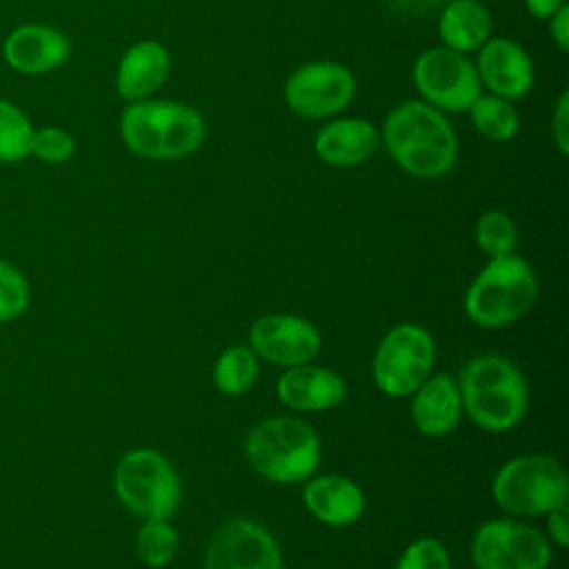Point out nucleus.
Here are the masks:
<instances>
[{"label":"nucleus","instance_id":"9b49d317","mask_svg":"<svg viewBox=\"0 0 569 569\" xmlns=\"http://www.w3.org/2000/svg\"><path fill=\"white\" fill-rule=\"evenodd\" d=\"M282 96L287 107L300 118H333L351 104L356 96V78L340 62L313 60L289 73Z\"/></svg>","mask_w":569,"mask_h":569},{"label":"nucleus","instance_id":"a878e982","mask_svg":"<svg viewBox=\"0 0 569 569\" xmlns=\"http://www.w3.org/2000/svg\"><path fill=\"white\" fill-rule=\"evenodd\" d=\"M33 124L13 102L0 98V162L16 164L29 156Z\"/></svg>","mask_w":569,"mask_h":569},{"label":"nucleus","instance_id":"7c9ffc66","mask_svg":"<svg viewBox=\"0 0 569 569\" xmlns=\"http://www.w3.org/2000/svg\"><path fill=\"white\" fill-rule=\"evenodd\" d=\"M547 540L551 545H558L565 549L569 545V518H567V505L556 507L547 513Z\"/></svg>","mask_w":569,"mask_h":569},{"label":"nucleus","instance_id":"2f4dec72","mask_svg":"<svg viewBox=\"0 0 569 569\" xmlns=\"http://www.w3.org/2000/svg\"><path fill=\"white\" fill-rule=\"evenodd\" d=\"M549 36L553 40V44L567 53L569 51V7H560L549 20Z\"/></svg>","mask_w":569,"mask_h":569},{"label":"nucleus","instance_id":"f8f14e48","mask_svg":"<svg viewBox=\"0 0 569 569\" xmlns=\"http://www.w3.org/2000/svg\"><path fill=\"white\" fill-rule=\"evenodd\" d=\"M204 569H282V551L267 527L249 518H231L211 536Z\"/></svg>","mask_w":569,"mask_h":569},{"label":"nucleus","instance_id":"4468645a","mask_svg":"<svg viewBox=\"0 0 569 569\" xmlns=\"http://www.w3.org/2000/svg\"><path fill=\"white\" fill-rule=\"evenodd\" d=\"M473 64H476L480 84L482 89H487V93H493L513 102L525 98L533 89V82H536L533 60L520 42L507 36L489 38L478 49Z\"/></svg>","mask_w":569,"mask_h":569},{"label":"nucleus","instance_id":"473e14b6","mask_svg":"<svg viewBox=\"0 0 569 569\" xmlns=\"http://www.w3.org/2000/svg\"><path fill=\"white\" fill-rule=\"evenodd\" d=\"M522 2L527 13L538 20H549L560 7L567 4V0H522Z\"/></svg>","mask_w":569,"mask_h":569},{"label":"nucleus","instance_id":"cd10ccee","mask_svg":"<svg viewBox=\"0 0 569 569\" xmlns=\"http://www.w3.org/2000/svg\"><path fill=\"white\" fill-rule=\"evenodd\" d=\"M29 156H36L44 164H64L76 156V138L56 124L33 129Z\"/></svg>","mask_w":569,"mask_h":569},{"label":"nucleus","instance_id":"5701e85b","mask_svg":"<svg viewBox=\"0 0 569 569\" xmlns=\"http://www.w3.org/2000/svg\"><path fill=\"white\" fill-rule=\"evenodd\" d=\"M258 373L260 365L253 349L247 345H233L218 356L213 365V385L220 393L236 398L256 385Z\"/></svg>","mask_w":569,"mask_h":569},{"label":"nucleus","instance_id":"4be33fe9","mask_svg":"<svg viewBox=\"0 0 569 569\" xmlns=\"http://www.w3.org/2000/svg\"><path fill=\"white\" fill-rule=\"evenodd\" d=\"M473 129L491 142H509L520 129V116L511 100L480 93L467 109Z\"/></svg>","mask_w":569,"mask_h":569},{"label":"nucleus","instance_id":"7ed1b4c3","mask_svg":"<svg viewBox=\"0 0 569 569\" xmlns=\"http://www.w3.org/2000/svg\"><path fill=\"white\" fill-rule=\"evenodd\" d=\"M458 380L462 413L485 431H509L527 411L529 387L527 378L505 356L480 353L471 358Z\"/></svg>","mask_w":569,"mask_h":569},{"label":"nucleus","instance_id":"1a4fd4ad","mask_svg":"<svg viewBox=\"0 0 569 569\" xmlns=\"http://www.w3.org/2000/svg\"><path fill=\"white\" fill-rule=\"evenodd\" d=\"M411 78L422 102L442 113H467L471 102L482 93L476 64L467 53L442 44L425 49L416 58Z\"/></svg>","mask_w":569,"mask_h":569},{"label":"nucleus","instance_id":"412c9836","mask_svg":"<svg viewBox=\"0 0 569 569\" xmlns=\"http://www.w3.org/2000/svg\"><path fill=\"white\" fill-rule=\"evenodd\" d=\"M442 47L473 53L491 38V16L480 0H449L438 18Z\"/></svg>","mask_w":569,"mask_h":569},{"label":"nucleus","instance_id":"393cba45","mask_svg":"<svg viewBox=\"0 0 569 569\" xmlns=\"http://www.w3.org/2000/svg\"><path fill=\"white\" fill-rule=\"evenodd\" d=\"M473 240H476V247L487 258L516 253V247H518L516 220L500 209H489L476 220Z\"/></svg>","mask_w":569,"mask_h":569},{"label":"nucleus","instance_id":"0eeeda50","mask_svg":"<svg viewBox=\"0 0 569 569\" xmlns=\"http://www.w3.org/2000/svg\"><path fill=\"white\" fill-rule=\"evenodd\" d=\"M113 491L124 509L142 520L171 518L180 502V478L164 453L138 447L118 460Z\"/></svg>","mask_w":569,"mask_h":569},{"label":"nucleus","instance_id":"2eb2a0df","mask_svg":"<svg viewBox=\"0 0 569 569\" xmlns=\"http://www.w3.org/2000/svg\"><path fill=\"white\" fill-rule=\"evenodd\" d=\"M71 56V40L64 31L42 24L27 22L9 31L2 42L4 62L22 76H44L62 67Z\"/></svg>","mask_w":569,"mask_h":569},{"label":"nucleus","instance_id":"aec40b11","mask_svg":"<svg viewBox=\"0 0 569 569\" xmlns=\"http://www.w3.org/2000/svg\"><path fill=\"white\" fill-rule=\"evenodd\" d=\"M380 147V131L365 118H333L313 138L316 156L329 167H356Z\"/></svg>","mask_w":569,"mask_h":569},{"label":"nucleus","instance_id":"20e7f679","mask_svg":"<svg viewBox=\"0 0 569 569\" xmlns=\"http://www.w3.org/2000/svg\"><path fill=\"white\" fill-rule=\"evenodd\" d=\"M244 456L256 473L276 485L309 480L320 465V436L302 418L271 416L251 427Z\"/></svg>","mask_w":569,"mask_h":569},{"label":"nucleus","instance_id":"a211bd4d","mask_svg":"<svg viewBox=\"0 0 569 569\" xmlns=\"http://www.w3.org/2000/svg\"><path fill=\"white\" fill-rule=\"evenodd\" d=\"M169 69V49L160 40H138L118 60L116 91L127 102L147 100L167 82Z\"/></svg>","mask_w":569,"mask_h":569},{"label":"nucleus","instance_id":"f257e3e1","mask_svg":"<svg viewBox=\"0 0 569 569\" xmlns=\"http://www.w3.org/2000/svg\"><path fill=\"white\" fill-rule=\"evenodd\" d=\"M380 142L402 171L422 180L449 173L458 158V138L447 113L422 100L393 107L382 122Z\"/></svg>","mask_w":569,"mask_h":569},{"label":"nucleus","instance_id":"6e6552de","mask_svg":"<svg viewBox=\"0 0 569 569\" xmlns=\"http://www.w3.org/2000/svg\"><path fill=\"white\" fill-rule=\"evenodd\" d=\"M433 362L436 342L431 333L422 325L400 322L378 342L371 376L385 396L407 398L431 376Z\"/></svg>","mask_w":569,"mask_h":569},{"label":"nucleus","instance_id":"ddd939ff","mask_svg":"<svg viewBox=\"0 0 569 569\" xmlns=\"http://www.w3.org/2000/svg\"><path fill=\"white\" fill-rule=\"evenodd\" d=\"M249 347L258 358L280 367L313 362L322 347L318 327L296 313H267L253 320Z\"/></svg>","mask_w":569,"mask_h":569},{"label":"nucleus","instance_id":"c85d7f7f","mask_svg":"<svg viewBox=\"0 0 569 569\" xmlns=\"http://www.w3.org/2000/svg\"><path fill=\"white\" fill-rule=\"evenodd\" d=\"M393 569H451V560L445 545L427 536L409 542Z\"/></svg>","mask_w":569,"mask_h":569},{"label":"nucleus","instance_id":"9d476101","mask_svg":"<svg viewBox=\"0 0 569 569\" xmlns=\"http://www.w3.org/2000/svg\"><path fill=\"white\" fill-rule=\"evenodd\" d=\"M551 558L553 549L547 536L513 518L487 520L471 538L476 569H547Z\"/></svg>","mask_w":569,"mask_h":569},{"label":"nucleus","instance_id":"b1692460","mask_svg":"<svg viewBox=\"0 0 569 569\" xmlns=\"http://www.w3.org/2000/svg\"><path fill=\"white\" fill-rule=\"evenodd\" d=\"M178 547L180 538L169 518L142 520V527L136 533V553L144 567H167L176 558Z\"/></svg>","mask_w":569,"mask_h":569},{"label":"nucleus","instance_id":"6ab92c4d","mask_svg":"<svg viewBox=\"0 0 569 569\" xmlns=\"http://www.w3.org/2000/svg\"><path fill=\"white\" fill-rule=\"evenodd\" d=\"M411 420L422 436L442 438L449 436L462 418V400L458 380L449 373L429 376L413 393L409 402Z\"/></svg>","mask_w":569,"mask_h":569},{"label":"nucleus","instance_id":"423d86ee","mask_svg":"<svg viewBox=\"0 0 569 569\" xmlns=\"http://www.w3.org/2000/svg\"><path fill=\"white\" fill-rule=\"evenodd\" d=\"M569 482L562 462L549 453L507 460L491 480L493 502L509 516L536 518L567 505Z\"/></svg>","mask_w":569,"mask_h":569},{"label":"nucleus","instance_id":"dca6fc26","mask_svg":"<svg viewBox=\"0 0 569 569\" xmlns=\"http://www.w3.org/2000/svg\"><path fill=\"white\" fill-rule=\"evenodd\" d=\"M278 400L296 411H327L347 398V382L340 373L320 365L287 367L276 382Z\"/></svg>","mask_w":569,"mask_h":569},{"label":"nucleus","instance_id":"f3484780","mask_svg":"<svg viewBox=\"0 0 569 569\" xmlns=\"http://www.w3.org/2000/svg\"><path fill=\"white\" fill-rule=\"evenodd\" d=\"M305 482L302 502L320 525L342 529L362 518L367 500L356 480L340 473H313Z\"/></svg>","mask_w":569,"mask_h":569},{"label":"nucleus","instance_id":"39448f33","mask_svg":"<svg viewBox=\"0 0 569 569\" xmlns=\"http://www.w3.org/2000/svg\"><path fill=\"white\" fill-rule=\"evenodd\" d=\"M538 300V276L518 253L489 258L467 287L462 307L467 318L482 329L513 325Z\"/></svg>","mask_w":569,"mask_h":569},{"label":"nucleus","instance_id":"c756f323","mask_svg":"<svg viewBox=\"0 0 569 569\" xmlns=\"http://www.w3.org/2000/svg\"><path fill=\"white\" fill-rule=\"evenodd\" d=\"M551 136L562 156L569 153V91H562L551 113Z\"/></svg>","mask_w":569,"mask_h":569},{"label":"nucleus","instance_id":"f03ea898","mask_svg":"<svg viewBox=\"0 0 569 569\" xmlns=\"http://www.w3.org/2000/svg\"><path fill=\"white\" fill-rule=\"evenodd\" d=\"M207 124L200 111L178 100L129 102L120 116L124 147L144 160H180L200 149Z\"/></svg>","mask_w":569,"mask_h":569},{"label":"nucleus","instance_id":"bb28decb","mask_svg":"<svg viewBox=\"0 0 569 569\" xmlns=\"http://www.w3.org/2000/svg\"><path fill=\"white\" fill-rule=\"evenodd\" d=\"M31 302L27 276L0 258V325L20 318Z\"/></svg>","mask_w":569,"mask_h":569}]
</instances>
